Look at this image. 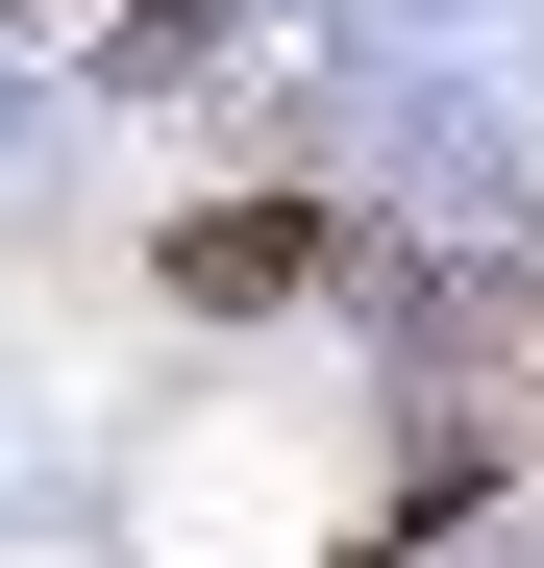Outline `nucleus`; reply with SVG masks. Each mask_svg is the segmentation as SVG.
<instances>
[{
  "mask_svg": "<svg viewBox=\"0 0 544 568\" xmlns=\"http://www.w3.org/2000/svg\"><path fill=\"white\" fill-rule=\"evenodd\" d=\"M0 26H26V0H0Z\"/></svg>",
  "mask_w": 544,
  "mask_h": 568,
  "instance_id": "f03ea898",
  "label": "nucleus"
},
{
  "mask_svg": "<svg viewBox=\"0 0 544 568\" xmlns=\"http://www.w3.org/2000/svg\"><path fill=\"white\" fill-rule=\"evenodd\" d=\"M298 272H322V247H298V199H223V223H173V297H298Z\"/></svg>",
  "mask_w": 544,
  "mask_h": 568,
  "instance_id": "f257e3e1",
  "label": "nucleus"
}]
</instances>
